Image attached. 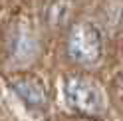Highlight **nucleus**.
Instances as JSON below:
<instances>
[{
  "label": "nucleus",
  "mask_w": 123,
  "mask_h": 121,
  "mask_svg": "<svg viewBox=\"0 0 123 121\" xmlns=\"http://www.w3.org/2000/svg\"><path fill=\"white\" fill-rule=\"evenodd\" d=\"M36 52V44L28 32H18L12 40V56L16 60H28Z\"/></svg>",
  "instance_id": "nucleus-4"
},
{
  "label": "nucleus",
  "mask_w": 123,
  "mask_h": 121,
  "mask_svg": "<svg viewBox=\"0 0 123 121\" xmlns=\"http://www.w3.org/2000/svg\"><path fill=\"white\" fill-rule=\"evenodd\" d=\"M12 89L16 91V95L30 107H42L46 103V89L38 79L24 78L12 84Z\"/></svg>",
  "instance_id": "nucleus-3"
},
{
  "label": "nucleus",
  "mask_w": 123,
  "mask_h": 121,
  "mask_svg": "<svg viewBox=\"0 0 123 121\" xmlns=\"http://www.w3.org/2000/svg\"><path fill=\"white\" fill-rule=\"evenodd\" d=\"M68 105L83 115H97L103 111V93L97 84L86 78H70L64 87Z\"/></svg>",
  "instance_id": "nucleus-1"
},
{
  "label": "nucleus",
  "mask_w": 123,
  "mask_h": 121,
  "mask_svg": "<svg viewBox=\"0 0 123 121\" xmlns=\"http://www.w3.org/2000/svg\"><path fill=\"white\" fill-rule=\"evenodd\" d=\"M66 10H68V2H56V4H54L52 10L48 12L52 24H62V22L66 20V16H68Z\"/></svg>",
  "instance_id": "nucleus-5"
},
{
  "label": "nucleus",
  "mask_w": 123,
  "mask_h": 121,
  "mask_svg": "<svg viewBox=\"0 0 123 121\" xmlns=\"http://www.w3.org/2000/svg\"><path fill=\"white\" fill-rule=\"evenodd\" d=\"M101 50H103V40L99 30L93 24L81 22L72 30L70 42H68V52H70L72 60H75L78 64H83V66L95 64L101 58Z\"/></svg>",
  "instance_id": "nucleus-2"
}]
</instances>
